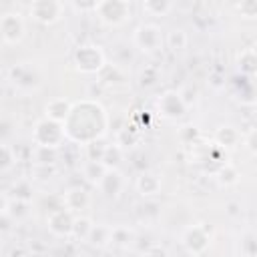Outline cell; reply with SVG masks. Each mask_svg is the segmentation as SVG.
<instances>
[{
	"instance_id": "obj_25",
	"label": "cell",
	"mask_w": 257,
	"mask_h": 257,
	"mask_svg": "<svg viewBox=\"0 0 257 257\" xmlns=\"http://www.w3.org/2000/svg\"><path fill=\"white\" fill-rule=\"evenodd\" d=\"M90 227H92L90 219H86V217H76L74 223H72V237H74V239H80V241H86V237H88V233H90Z\"/></svg>"
},
{
	"instance_id": "obj_5",
	"label": "cell",
	"mask_w": 257,
	"mask_h": 257,
	"mask_svg": "<svg viewBox=\"0 0 257 257\" xmlns=\"http://www.w3.org/2000/svg\"><path fill=\"white\" fill-rule=\"evenodd\" d=\"M163 30L157 26V24H141L135 34H133V42L139 50L143 52H155L163 46Z\"/></svg>"
},
{
	"instance_id": "obj_24",
	"label": "cell",
	"mask_w": 257,
	"mask_h": 257,
	"mask_svg": "<svg viewBox=\"0 0 257 257\" xmlns=\"http://www.w3.org/2000/svg\"><path fill=\"white\" fill-rule=\"evenodd\" d=\"M165 40H167L169 48H173V50H183V48L187 46V34H185L183 28H173V30L167 34Z\"/></svg>"
},
{
	"instance_id": "obj_26",
	"label": "cell",
	"mask_w": 257,
	"mask_h": 257,
	"mask_svg": "<svg viewBox=\"0 0 257 257\" xmlns=\"http://www.w3.org/2000/svg\"><path fill=\"white\" fill-rule=\"evenodd\" d=\"M14 161H16L14 149L6 143H0V173H6L8 169H12Z\"/></svg>"
},
{
	"instance_id": "obj_18",
	"label": "cell",
	"mask_w": 257,
	"mask_h": 257,
	"mask_svg": "<svg viewBox=\"0 0 257 257\" xmlns=\"http://www.w3.org/2000/svg\"><path fill=\"white\" fill-rule=\"evenodd\" d=\"M108 169L100 163V161H88L86 165H84V169H82V175H84V179L90 183V185H98L100 183V179L104 177V173H106Z\"/></svg>"
},
{
	"instance_id": "obj_6",
	"label": "cell",
	"mask_w": 257,
	"mask_h": 257,
	"mask_svg": "<svg viewBox=\"0 0 257 257\" xmlns=\"http://www.w3.org/2000/svg\"><path fill=\"white\" fill-rule=\"evenodd\" d=\"M64 12V4L58 0H34L30 4V16L40 24H54L60 20Z\"/></svg>"
},
{
	"instance_id": "obj_7",
	"label": "cell",
	"mask_w": 257,
	"mask_h": 257,
	"mask_svg": "<svg viewBox=\"0 0 257 257\" xmlns=\"http://www.w3.org/2000/svg\"><path fill=\"white\" fill-rule=\"evenodd\" d=\"M72 223H74V217L70 211H66L64 207H58V209H52L50 215L46 217V225H48V231L56 237H70L72 235Z\"/></svg>"
},
{
	"instance_id": "obj_23",
	"label": "cell",
	"mask_w": 257,
	"mask_h": 257,
	"mask_svg": "<svg viewBox=\"0 0 257 257\" xmlns=\"http://www.w3.org/2000/svg\"><path fill=\"white\" fill-rule=\"evenodd\" d=\"M120 161H122V149L118 145H106V151L102 155V165L106 169H116Z\"/></svg>"
},
{
	"instance_id": "obj_10",
	"label": "cell",
	"mask_w": 257,
	"mask_h": 257,
	"mask_svg": "<svg viewBox=\"0 0 257 257\" xmlns=\"http://www.w3.org/2000/svg\"><path fill=\"white\" fill-rule=\"evenodd\" d=\"M209 243H211V235H209L207 229L201 227V225H195V227L187 229V233H185V237H183V245H185L187 251L193 253V255L203 253V251L209 247Z\"/></svg>"
},
{
	"instance_id": "obj_20",
	"label": "cell",
	"mask_w": 257,
	"mask_h": 257,
	"mask_svg": "<svg viewBox=\"0 0 257 257\" xmlns=\"http://www.w3.org/2000/svg\"><path fill=\"white\" fill-rule=\"evenodd\" d=\"M28 201H18V199H14L12 203H8V209H6V215L10 217V221H22V219H26L28 217Z\"/></svg>"
},
{
	"instance_id": "obj_15",
	"label": "cell",
	"mask_w": 257,
	"mask_h": 257,
	"mask_svg": "<svg viewBox=\"0 0 257 257\" xmlns=\"http://www.w3.org/2000/svg\"><path fill=\"white\" fill-rule=\"evenodd\" d=\"M135 187L143 197H153V195H157L161 191V179L155 173H141L137 177Z\"/></svg>"
},
{
	"instance_id": "obj_30",
	"label": "cell",
	"mask_w": 257,
	"mask_h": 257,
	"mask_svg": "<svg viewBox=\"0 0 257 257\" xmlns=\"http://www.w3.org/2000/svg\"><path fill=\"white\" fill-rule=\"evenodd\" d=\"M179 96H181V100H183L185 108H189L191 104H195V102H197V90H195L193 86H185V88L179 92Z\"/></svg>"
},
{
	"instance_id": "obj_3",
	"label": "cell",
	"mask_w": 257,
	"mask_h": 257,
	"mask_svg": "<svg viewBox=\"0 0 257 257\" xmlns=\"http://www.w3.org/2000/svg\"><path fill=\"white\" fill-rule=\"evenodd\" d=\"M94 12L104 24L118 26L126 18H131V4L126 0H102V2H96Z\"/></svg>"
},
{
	"instance_id": "obj_28",
	"label": "cell",
	"mask_w": 257,
	"mask_h": 257,
	"mask_svg": "<svg viewBox=\"0 0 257 257\" xmlns=\"http://www.w3.org/2000/svg\"><path fill=\"white\" fill-rule=\"evenodd\" d=\"M54 159H56V149L36 147V153H34V161H36V165H52Z\"/></svg>"
},
{
	"instance_id": "obj_12",
	"label": "cell",
	"mask_w": 257,
	"mask_h": 257,
	"mask_svg": "<svg viewBox=\"0 0 257 257\" xmlns=\"http://www.w3.org/2000/svg\"><path fill=\"white\" fill-rule=\"evenodd\" d=\"M96 187H98L100 193L106 195V197H118L120 191L124 189V177H122L116 169H108Z\"/></svg>"
},
{
	"instance_id": "obj_11",
	"label": "cell",
	"mask_w": 257,
	"mask_h": 257,
	"mask_svg": "<svg viewBox=\"0 0 257 257\" xmlns=\"http://www.w3.org/2000/svg\"><path fill=\"white\" fill-rule=\"evenodd\" d=\"M10 80L14 82L16 88H22V90H32L38 86V76L26 64H18V66L10 68Z\"/></svg>"
},
{
	"instance_id": "obj_21",
	"label": "cell",
	"mask_w": 257,
	"mask_h": 257,
	"mask_svg": "<svg viewBox=\"0 0 257 257\" xmlns=\"http://www.w3.org/2000/svg\"><path fill=\"white\" fill-rule=\"evenodd\" d=\"M255 64H257L255 50H253V48H245V50L239 54V68H241V72L247 74V76H251V74L255 72V68H257Z\"/></svg>"
},
{
	"instance_id": "obj_2",
	"label": "cell",
	"mask_w": 257,
	"mask_h": 257,
	"mask_svg": "<svg viewBox=\"0 0 257 257\" xmlns=\"http://www.w3.org/2000/svg\"><path fill=\"white\" fill-rule=\"evenodd\" d=\"M66 135H64V124L54 122L50 118H42L36 122L34 131H32V141L36 147H44V149H58L64 143Z\"/></svg>"
},
{
	"instance_id": "obj_19",
	"label": "cell",
	"mask_w": 257,
	"mask_h": 257,
	"mask_svg": "<svg viewBox=\"0 0 257 257\" xmlns=\"http://www.w3.org/2000/svg\"><path fill=\"white\" fill-rule=\"evenodd\" d=\"M171 8H173V4L169 0H145L143 2V10L151 16H165Z\"/></svg>"
},
{
	"instance_id": "obj_36",
	"label": "cell",
	"mask_w": 257,
	"mask_h": 257,
	"mask_svg": "<svg viewBox=\"0 0 257 257\" xmlns=\"http://www.w3.org/2000/svg\"><path fill=\"white\" fill-rule=\"evenodd\" d=\"M2 44H4V38H2V34H0V46H2Z\"/></svg>"
},
{
	"instance_id": "obj_16",
	"label": "cell",
	"mask_w": 257,
	"mask_h": 257,
	"mask_svg": "<svg viewBox=\"0 0 257 257\" xmlns=\"http://www.w3.org/2000/svg\"><path fill=\"white\" fill-rule=\"evenodd\" d=\"M110 233H112V227L108 225H102V223H96L90 227V233L86 237V243H90L92 247H104L110 243Z\"/></svg>"
},
{
	"instance_id": "obj_33",
	"label": "cell",
	"mask_w": 257,
	"mask_h": 257,
	"mask_svg": "<svg viewBox=\"0 0 257 257\" xmlns=\"http://www.w3.org/2000/svg\"><path fill=\"white\" fill-rule=\"evenodd\" d=\"M145 257H169L167 249L161 247V245H151L147 251H145Z\"/></svg>"
},
{
	"instance_id": "obj_29",
	"label": "cell",
	"mask_w": 257,
	"mask_h": 257,
	"mask_svg": "<svg viewBox=\"0 0 257 257\" xmlns=\"http://www.w3.org/2000/svg\"><path fill=\"white\" fill-rule=\"evenodd\" d=\"M10 191L14 193V199H18V201H30L32 189H30V183L28 181H16Z\"/></svg>"
},
{
	"instance_id": "obj_4",
	"label": "cell",
	"mask_w": 257,
	"mask_h": 257,
	"mask_svg": "<svg viewBox=\"0 0 257 257\" xmlns=\"http://www.w3.org/2000/svg\"><path fill=\"white\" fill-rule=\"evenodd\" d=\"M74 64H76V68L80 72H86V74L98 72V70H102L106 66L102 50L98 46H94V44L78 46L76 52H74Z\"/></svg>"
},
{
	"instance_id": "obj_31",
	"label": "cell",
	"mask_w": 257,
	"mask_h": 257,
	"mask_svg": "<svg viewBox=\"0 0 257 257\" xmlns=\"http://www.w3.org/2000/svg\"><path fill=\"white\" fill-rule=\"evenodd\" d=\"M241 253L245 257H255V237L251 233L245 235V239L241 241Z\"/></svg>"
},
{
	"instance_id": "obj_8",
	"label": "cell",
	"mask_w": 257,
	"mask_h": 257,
	"mask_svg": "<svg viewBox=\"0 0 257 257\" xmlns=\"http://www.w3.org/2000/svg\"><path fill=\"white\" fill-rule=\"evenodd\" d=\"M157 106H159V112L165 118H169V120H175V118L183 116L185 110H187L185 104H183V100H181V96H179V92H175V90L163 92L161 98L157 100Z\"/></svg>"
},
{
	"instance_id": "obj_14",
	"label": "cell",
	"mask_w": 257,
	"mask_h": 257,
	"mask_svg": "<svg viewBox=\"0 0 257 257\" xmlns=\"http://www.w3.org/2000/svg\"><path fill=\"white\" fill-rule=\"evenodd\" d=\"M70 108H72V104H70L66 98H52V100L46 104V118L64 124V120H66L68 114H70Z\"/></svg>"
},
{
	"instance_id": "obj_17",
	"label": "cell",
	"mask_w": 257,
	"mask_h": 257,
	"mask_svg": "<svg viewBox=\"0 0 257 257\" xmlns=\"http://www.w3.org/2000/svg\"><path fill=\"white\" fill-rule=\"evenodd\" d=\"M239 141H241V135L235 126L225 124V126H219L217 133H215V143L219 147H235Z\"/></svg>"
},
{
	"instance_id": "obj_1",
	"label": "cell",
	"mask_w": 257,
	"mask_h": 257,
	"mask_svg": "<svg viewBox=\"0 0 257 257\" xmlns=\"http://www.w3.org/2000/svg\"><path fill=\"white\" fill-rule=\"evenodd\" d=\"M106 124L102 106L92 100H82L70 108V114L64 120V135L76 143L88 145L102 137Z\"/></svg>"
},
{
	"instance_id": "obj_13",
	"label": "cell",
	"mask_w": 257,
	"mask_h": 257,
	"mask_svg": "<svg viewBox=\"0 0 257 257\" xmlns=\"http://www.w3.org/2000/svg\"><path fill=\"white\" fill-rule=\"evenodd\" d=\"M88 205H90V195L80 187H72L62 195V207L70 213L72 211H82Z\"/></svg>"
},
{
	"instance_id": "obj_27",
	"label": "cell",
	"mask_w": 257,
	"mask_h": 257,
	"mask_svg": "<svg viewBox=\"0 0 257 257\" xmlns=\"http://www.w3.org/2000/svg\"><path fill=\"white\" fill-rule=\"evenodd\" d=\"M237 179H239V171H237L231 163H225V165L219 169V181H221L223 185H233V183H237Z\"/></svg>"
},
{
	"instance_id": "obj_35",
	"label": "cell",
	"mask_w": 257,
	"mask_h": 257,
	"mask_svg": "<svg viewBox=\"0 0 257 257\" xmlns=\"http://www.w3.org/2000/svg\"><path fill=\"white\" fill-rule=\"evenodd\" d=\"M18 257H36L34 253H22V255H18Z\"/></svg>"
},
{
	"instance_id": "obj_32",
	"label": "cell",
	"mask_w": 257,
	"mask_h": 257,
	"mask_svg": "<svg viewBox=\"0 0 257 257\" xmlns=\"http://www.w3.org/2000/svg\"><path fill=\"white\" fill-rule=\"evenodd\" d=\"M237 8L241 12H245L247 18H255V14H257V2H241Z\"/></svg>"
},
{
	"instance_id": "obj_22",
	"label": "cell",
	"mask_w": 257,
	"mask_h": 257,
	"mask_svg": "<svg viewBox=\"0 0 257 257\" xmlns=\"http://www.w3.org/2000/svg\"><path fill=\"white\" fill-rule=\"evenodd\" d=\"M135 235L131 229L126 227H112V233H110V243L116 245V247H128L133 243Z\"/></svg>"
},
{
	"instance_id": "obj_9",
	"label": "cell",
	"mask_w": 257,
	"mask_h": 257,
	"mask_svg": "<svg viewBox=\"0 0 257 257\" xmlns=\"http://www.w3.org/2000/svg\"><path fill=\"white\" fill-rule=\"evenodd\" d=\"M0 34L4 38V42L14 44L24 36V22L20 18V14H2L0 16Z\"/></svg>"
},
{
	"instance_id": "obj_34",
	"label": "cell",
	"mask_w": 257,
	"mask_h": 257,
	"mask_svg": "<svg viewBox=\"0 0 257 257\" xmlns=\"http://www.w3.org/2000/svg\"><path fill=\"white\" fill-rule=\"evenodd\" d=\"M6 209H8V199L0 195V215H6Z\"/></svg>"
}]
</instances>
